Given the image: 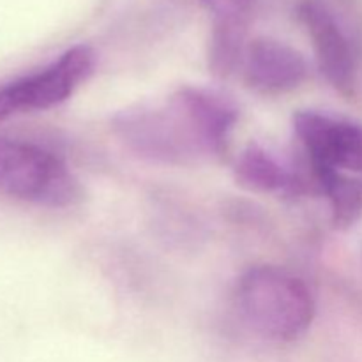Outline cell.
<instances>
[{
	"mask_svg": "<svg viewBox=\"0 0 362 362\" xmlns=\"http://www.w3.org/2000/svg\"><path fill=\"white\" fill-rule=\"evenodd\" d=\"M293 127L310 156L311 168L362 172V126L317 112H299Z\"/></svg>",
	"mask_w": 362,
	"mask_h": 362,
	"instance_id": "5",
	"label": "cell"
},
{
	"mask_svg": "<svg viewBox=\"0 0 362 362\" xmlns=\"http://www.w3.org/2000/svg\"><path fill=\"white\" fill-rule=\"evenodd\" d=\"M233 175L240 187L253 193H278L296 186L292 173L257 141H251L240 152Z\"/></svg>",
	"mask_w": 362,
	"mask_h": 362,
	"instance_id": "8",
	"label": "cell"
},
{
	"mask_svg": "<svg viewBox=\"0 0 362 362\" xmlns=\"http://www.w3.org/2000/svg\"><path fill=\"white\" fill-rule=\"evenodd\" d=\"M95 55L88 46H73L52 66L0 85V120L53 108L71 98L94 71Z\"/></svg>",
	"mask_w": 362,
	"mask_h": 362,
	"instance_id": "4",
	"label": "cell"
},
{
	"mask_svg": "<svg viewBox=\"0 0 362 362\" xmlns=\"http://www.w3.org/2000/svg\"><path fill=\"white\" fill-rule=\"evenodd\" d=\"M239 119L235 103L216 90L184 87L158 108H136L113 120L129 148L154 161L187 165L219 158Z\"/></svg>",
	"mask_w": 362,
	"mask_h": 362,
	"instance_id": "1",
	"label": "cell"
},
{
	"mask_svg": "<svg viewBox=\"0 0 362 362\" xmlns=\"http://www.w3.org/2000/svg\"><path fill=\"white\" fill-rule=\"evenodd\" d=\"M313 175L329 198L336 228L345 230L356 225L362 216V179L327 168H313Z\"/></svg>",
	"mask_w": 362,
	"mask_h": 362,
	"instance_id": "9",
	"label": "cell"
},
{
	"mask_svg": "<svg viewBox=\"0 0 362 362\" xmlns=\"http://www.w3.org/2000/svg\"><path fill=\"white\" fill-rule=\"evenodd\" d=\"M240 46H243L240 21H219L209 53L212 73L218 76H226L232 73L240 57Z\"/></svg>",
	"mask_w": 362,
	"mask_h": 362,
	"instance_id": "10",
	"label": "cell"
},
{
	"mask_svg": "<svg viewBox=\"0 0 362 362\" xmlns=\"http://www.w3.org/2000/svg\"><path fill=\"white\" fill-rule=\"evenodd\" d=\"M299 18L313 42L322 74L338 90L345 94L352 92L356 81L352 48L331 11L322 0H303L299 6Z\"/></svg>",
	"mask_w": 362,
	"mask_h": 362,
	"instance_id": "6",
	"label": "cell"
},
{
	"mask_svg": "<svg viewBox=\"0 0 362 362\" xmlns=\"http://www.w3.org/2000/svg\"><path fill=\"white\" fill-rule=\"evenodd\" d=\"M218 21H240L250 9L251 0H202Z\"/></svg>",
	"mask_w": 362,
	"mask_h": 362,
	"instance_id": "11",
	"label": "cell"
},
{
	"mask_svg": "<svg viewBox=\"0 0 362 362\" xmlns=\"http://www.w3.org/2000/svg\"><path fill=\"white\" fill-rule=\"evenodd\" d=\"M308 76L304 57L276 39H255L246 52L244 80L247 87L264 94H283L299 87Z\"/></svg>",
	"mask_w": 362,
	"mask_h": 362,
	"instance_id": "7",
	"label": "cell"
},
{
	"mask_svg": "<svg viewBox=\"0 0 362 362\" xmlns=\"http://www.w3.org/2000/svg\"><path fill=\"white\" fill-rule=\"evenodd\" d=\"M0 197L69 207L83 200V187L53 152L30 141L0 136Z\"/></svg>",
	"mask_w": 362,
	"mask_h": 362,
	"instance_id": "3",
	"label": "cell"
},
{
	"mask_svg": "<svg viewBox=\"0 0 362 362\" xmlns=\"http://www.w3.org/2000/svg\"><path fill=\"white\" fill-rule=\"evenodd\" d=\"M235 299L247 327L272 341H293L315 318L306 283L272 265L250 269L237 285Z\"/></svg>",
	"mask_w": 362,
	"mask_h": 362,
	"instance_id": "2",
	"label": "cell"
}]
</instances>
